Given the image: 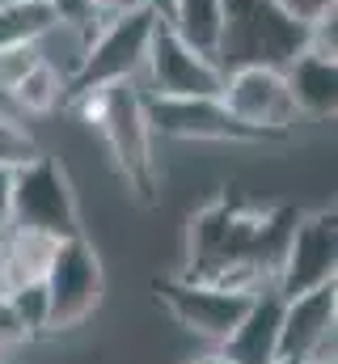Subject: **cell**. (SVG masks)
<instances>
[{
	"label": "cell",
	"mask_w": 338,
	"mask_h": 364,
	"mask_svg": "<svg viewBox=\"0 0 338 364\" xmlns=\"http://www.w3.org/2000/svg\"><path fill=\"white\" fill-rule=\"evenodd\" d=\"M288 17H296V21H313V17H322V13H330V9H338V0H275Z\"/></svg>",
	"instance_id": "23"
},
{
	"label": "cell",
	"mask_w": 338,
	"mask_h": 364,
	"mask_svg": "<svg viewBox=\"0 0 338 364\" xmlns=\"http://www.w3.org/2000/svg\"><path fill=\"white\" fill-rule=\"evenodd\" d=\"M106 17H114V13H123V9H136V0H93Z\"/></svg>",
	"instance_id": "25"
},
{
	"label": "cell",
	"mask_w": 338,
	"mask_h": 364,
	"mask_svg": "<svg viewBox=\"0 0 338 364\" xmlns=\"http://www.w3.org/2000/svg\"><path fill=\"white\" fill-rule=\"evenodd\" d=\"M89 38H93V30L68 26V21H51V26L34 38V55H38V64H47L51 73H60V77L72 85L77 73H81V64H84Z\"/></svg>",
	"instance_id": "15"
},
{
	"label": "cell",
	"mask_w": 338,
	"mask_h": 364,
	"mask_svg": "<svg viewBox=\"0 0 338 364\" xmlns=\"http://www.w3.org/2000/svg\"><path fill=\"white\" fill-rule=\"evenodd\" d=\"M279 318H283V296L275 288L254 292L250 309L233 326V335L220 343V352L233 364H275L279 360Z\"/></svg>",
	"instance_id": "12"
},
{
	"label": "cell",
	"mask_w": 338,
	"mask_h": 364,
	"mask_svg": "<svg viewBox=\"0 0 338 364\" xmlns=\"http://www.w3.org/2000/svg\"><path fill=\"white\" fill-rule=\"evenodd\" d=\"M148 132L169 140H216V144H258L262 136L237 123L220 97H148L144 93Z\"/></svg>",
	"instance_id": "10"
},
{
	"label": "cell",
	"mask_w": 338,
	"mask_h": 364,
	"mask_svg": "<svg viewBox=\"0 0 338 364\" xmlns=\"http://www.w3.org/2000/svg\"><path fill=\"white\" fill-rule=\"evenodd\" d=\"M136 4H140V9H153V13L165 21V13H169V4H173V0H136Z\"/></svg>",
	"instance_id": "26"
},
{
	"label": "cell",
	"mask_w": 338,
	"mask_h": 364,
	"mask_svg": "<svg viewBox=\"0 0 338 364\" xmlns=\"http://www.w3.org/2000/svg\"><path fill=\"white\" fill-rule=\"evenodd\" d=\"M157 296L165 301V309L195 335L212 339V343H224L233 335V326L241 322V314L250 309L254 292H233V288H216L207 279H161L157 284Z\"/></svg>",
	"instance_id": "9"
},
{
	"label": "cell",
	"mask_w": 338,
	"mask_h": 364,
	"mask_svg": "<svg viewBox=\"0 0 338 364\" xmlns=\"http://www.w3.org/2000/svg\"><path fill=\"white\" fill-rule=\"evenodd\" d=\"M47 26H51L47 0H0V47L34 43Z\"/></svg>",
	"instance_id": "17"
},
{
	"label": "cell",
	"mask_w": 338,
	"mask_h": 364,
	"mask_svg": "<svg viewBox=\"0 0 338 364\" xmlns=\"http://www.w3.org/2000/svg\"><path fill=\"white\" fill-rule=\"evenodd\" d=\"M338 339V279L313 292L288 296L279 318V360H334Z\"/></svg>",
	"instance_id": "11"
},
{
	"label": "cell",
	"mask_w": 338,
	"mask_h": 364,
	"mask_svg": "<svg viewBox=\"0 0 338 364\" xmlns=\"http://www.w3.org/2000/svg\"><path fill=\"white\" fill-rule=\"evenodd\" d=\"M157 21L161 17L153 9H140V4L106 17L93 30V38H89L84 64H81V73H77V81L68 85V97L102 90V85H119V81H140Z\"/></svg>",
	"instance_id": "3"
},
{
	"label": "cell",
	"mask_w": 338,
	"mask_h": 364,
	"mask_svg": "<svg viewBox=\"0 0 338 364\" xmlns=\"http://www.w3.org/2000/svg\"><path fill=\"white\" fill-rule=\"evenodd\" d=\"M13 110H26V114H51L55 106L68 102V81L60 73H51L47 64H34L13 90H9Z\"/></svg>",
	"instance_id": "16"
},
{
	"label": "cell",
	"mask_w": 338,
	"mask_h": 364,
	"mask_svg": "<svg viewBox=\"0 0 338 364\" xmlns=\"http://www.w3.org/2000/svg\"><path fill=\"white\" fill-rule=\"evenodd\" d=\"M84 123H93L110 149V157L119 161L123 178L131 182L144 199L153 191V157H148V114H144V90H136V81H119V85H102V90L77 93Z\"/></svg>",
	"instance_id": "2"
},
{
	"label": "cell",
	"mask_w": 338,
	"mask_h": 364,
	"mask_svg": "<svg viewBox=\"0 0 338 364\" xmlns=\"http://www.w3.org/2000/svg\"><path fill=\"white\" fill-rule=\"evenodd\" d=\"M13 229V170L0 166V233Z\"/></svg>",
	"instance_id": "24"
},
{
	"label": "cell",
	"mask_w": 338,
	"mask_h": 364,
	"mask_svg": "<svg viewBox=\"0 0 338 364\" xmlns=\"http://www.w3.org/2000/svg\"><path fill=\"white\" fill-rule=\"evenodd\" d=\"M0 296H9V305H13V314L21 318V326L30 331V339L47 331V288H43V279L17 284L13 292H0Z\"/></svg>",
	"instance_id": "18"
},
{
	"label": "cell",
	"mask_w": 338,
	"mask_h": 364,
	"mask_svg": "<svg viewBox=\"0 0 338 364\" xmlns=\"http://www.w3.org/2000/svg\"><path fill=\"white\" fill-rule=\"evenodd\" d=\"M13 225L43 233L51 242L77 237L81 233V212H77V195L72 182L64 174V166L55 157H34L26 166L13 170Z\"/></svg>",
	"instance_id": "4"
},
{
	"label": "cell",
	"mask_w": 338,
	"mask_h": 364,
	"mask_svg": "<svg viewBox=\"0 0 338 364\" xmlns=\"http://www.w3.org/2000/svg\"><path fill=\"white\" fill-rule=\"evenodd\" d=\"M275 364H296V360H275Z\"/></svg>",
	"instance_id": "29"
},
{
	"label": "cell",
	"mask_w": 338,
	"mask_h": 364,
	"mask_svg": "<svg viewBox=\"0 0 338 364\" xmlns=\"http://www.w3.org/2000/svg\"><path fill=\"white\" fill-rule=\"evenodd\" d=\"M26 339H30V331H26L21 318L13 314L9 296H0V352H4V348H21Z\"/></svg>",
	"instance_id": "22"
},
{
	"label": "cell",
	"mask_w": 338,
	"mask_h": 364,
	"mask_svg": "<svg viewBox=\"0 0 338 364\" xmlns=\"http://www.w3.org/2000/svg\"><path fill=\"white\" fill-rule=\"evenodd\" d=\"M338 275V220L334 212L296 216V229L288 237V250L279 259V272L271 288L288 301L300 292H313L322 284H334Z\"/></svg>",
	"instance_id": "8"
},
{
	"label": "cell",
	"mask_w": 338,
	"mask_h": 364,
	"mask_svg": "<svg viewBox=\"0 0 338 364\" xmlns=\"http://www.w3.org/2000/svg\"><path fill=\"white\" fill-rule=\"evenodd\" d=\"M43 288H47V331H72L97 309L102 263L81 233L55 242L47 272H43Z\"/></svg>",
	"instance_id": "5"
},
{
	"label": "cell",
	"mask_w": 338,
	"mask_h": 364,
	"mask_svg": "<svg viewBox=\"0 0 338 364\" xmlns=\"http://www.w3.org/2000/svg\"><path fill=\"white\" fill-rule=\"evenodd\" d=\"M34 64H38L34 43H9V47H0V90L9 93Z\"/></svg>",
	"instance_id": "20"
},
{
	"label": "cell",
	"mask_w": 338,
	"mask_h": 364,
	"mask_svg": "<svg viewBox=\"0 0 338 364\" xmlns=\"http://www.w3.org/2000/svg\"><path fill=\"white\" fill-rule=\"evenodd\" d=\"M220 102L237 123H246L262 140L283 136L296 123V106H292V93L283 81V68H266V64L229 68L224 85H220Z\"/></svg>",
	"instance_id": "6"
},
{
	"label": "cell",
	"mask_w": 338,
	"mask_h": 364,
	"mask_svg": "<svg viewBox=\"0 0 338 364\" xmlns=\"http://www.w3.org/2000/svg\"><path fill=\"white\" fill-rule=\"evenodd\" d=\"M283 81H288L296 114L334 119V110H338V60L334 55H322V51H309L305 47L283 68Z\"/></svg>",
	"instance_id": "13"
},
{
	"label": "cell",
	"mask_w": 338,
	"mask_h": 364,
	"mask_svg": "<svg viewBox=\"0 0 338 364\" xmlns=\"http://www.w3.org/2000/svg\"><path fill=\"white\" fill-rule=\"evenodd\" d=\"M305 364H338V360H305Z\"/></svg>",
	"instance_id": "28"
},
{
	"label": "cell",
	"mask_w": 338,
	"mask_h": 364,
	"mask_svg": "<svg viewBox=\"0 0 338 364\" xmlns=\"http://www.w3.org/2000/svg\"><path fill=\"white\" fill-rule=\"evenodd\" d=\"M34 157H38L34 136L17 123L13 110H0V166H4V170H17V166H26V161H34Z\"/></svg>",
	"instance_id": "19"
},
{
	"label": "cell",
	"mask_w": 338,
	"mask_h": 364,
	"mask_svg": "<svg viewBox=\"0 0 338 364\" xmlns=\"http://www.w3.org/2000/svg\"><path fill=\"white\" fill-rule=\"evenodd\" d=\"M220 4H224V34L216 64L224 73L246 64L288 68L309 47V26L288 17L275 0H220Z\"/></svg>",
	"instance_id": "1"
},
{
	"label": "cell",
	"mask_w": 338,
	"mask_h": 364,
	"mask_svg": "<svg viewBox=\"0 0 338 364\" xmlns=\"http://www.w3.org/2000/svg\"><path fill=\"white\" fill-rule=\"evenodd\" d=\"M165 26L199 55L216 60L220 34H224V4L220 0H173L165 13Z\"/></svg>",
	"instance_id": "14"
},
{
	"label": "cell",
	"mask_w": 338,
	"mask_h": 364,
	"mask_svg": "<svg viewBox=\"0 0 338 364\" xmlns=\"http://www.w3.org/2000/svg\"><path fill=\"white\" fill-rule=\"evenodd\" d=\"M190 364H233V360H229L224 352H207V356H195Z\"/></svg>",
	"instance_id": "27"
},
{
	"label": "cell",
	"mask_w": 338,
	"mask_h": 364,
	"mask_svg": "<svg viewBox=\"0 0 338 364\" xmlns=\"http://www.w3.org/2000/svg\"><path fill=\"white\" fill-rule=\"evenodd\" d=\"M47 9H51V21H68L81 30H97L106 21V13L93 0H47Z\"/></svg>",
	"instance_id": "21"
},
{
	"label": "cell",
	"mask_w": 338,
	"mask_h": 364,
	"mask_svg": "<svg viewBox=\"0 0 338 364\" xmlns=\"http://www.w3.org/2000/svg\"><path fill=\"white\" fill-rule=\"evenodd\" d=\"M148 97H220L224 85V68L207 55H199L195 47H186L165 21H157L148 55H144V73Z\"/></svg>",
	"instance_id": "7"
}]
</instances>
